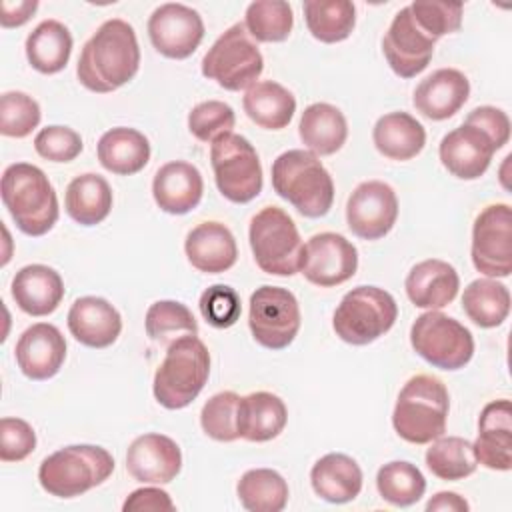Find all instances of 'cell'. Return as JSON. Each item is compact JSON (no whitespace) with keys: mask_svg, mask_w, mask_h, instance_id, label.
Wrapping results in <instances>:
<instances>
[{"mask_svg":"<svg viewBox=\"0 0 512 512\" xmlns=\"http://www.w3.org/2000/svg\"><path fill=\"white\" fill-rule=\"evenodd\" d=\"M140 68V46L134 28L122 18H110L84 44L76 76L84 88L108 94L128 84Z\"/></svg>","mask_w":512,"mask_h":512,"instance_id":"cell-1","label":"cell"},{"mask_svg":"<svg viewBox=\"0 0 512 512\" xmlns=\"http://www.w3.org/2000/svg\"><path fill=\"white\" fill-rule=\"evenodd\" d=\"M0 192L4 208L26 236H44L58 222V196L38 166L28 162L10 164L2 174Z\"/></svg>","mask_w":512,"mask_h":512,"instance_id":"cell-2","label":"cell"},{"mask_svg":"<svg viewBox=\"0 0 512 512\" xmlns=\"http://www.w3.org/2000/svg\"><path fill=\"white\" fill-rule=\"evenodd\" d=\"M272 188L302 216H326L334 202V182L310 150H286L272 162Z\"/></svg>","mask_w":512,"mask_h":512,"instance_id":"cell-3","label":"cell"},{"mask_svg":"<svg viewBox=\"0 0 512 512\" xmlns=\"http://www.w3.org/2000/svg\"><path fill=\"white\" fill-rule=\"evenodd\" d=\"M450 396L446 384L430 374L412 376L400 390L392 426L410 444H430L446 432Z\"/></svg>","mask_w":512,"mask_h":512,"instance_id":"cell-4","label":"cell"},{"mask_svg":"<svg viewBox=\"0 0 512 512\" xmlns=\"http://www.w3.org/2000/svg\"><path fill=\"white\" fill-rule=\"evenodd\" d=\"M210 376V352L198 336H182L166 348L154 374V398L168 410L192 404Z\"/></svg>","mask_w":512,"mask_h":512,"instance_id":"cell-5","label":"cell"},{"mask_svg":"<svg viewBox=\"0 0 512 512\" xmlns=\"http://www.w3.org/2000/svg\"><path fill=\"white\" fill-rule=\"evenodd\" d=\"M114 472L112 454L94 444L64 446L40 462L38 482L56 498L80 496L102 482Z\"/></svg>","mask_w":512,"mask_h":512,"instance_id":"cell-6","label":"cell"},{"mask_svg":"<svg viewBox=\"0 0 512 512\" xmlns=\"http://www.w3.org/2000/svg\"><path fill=\"white\" fill-rule=\"evenodd\" d=\"M248 240L262 272L272 276H294L300 272L304 242L294 220L282 208H262L250 220Z\"/></svg>","mask_w":512,"mask_h":512,"instance_id":"cell-7","label":"cell"},{"mask_svg":"<svg viewBox=\"0 0 512 512\" xmlns=\"http://www.w3.org/2000/svg\"><path fill=\"white\" fill-rule=\"evenodd\" d=\"M396 318L398 306L390 292L378 286H356L336 306L332 328L342 342L366 346L384 336Z\"/></svg>","mask_w":512,"mask_h":512,"instance_id":"cell-8","label":"cell"},{"mask_svg":"<svg viewBox=\"0 0 512 512\" xmlns=\"http://www.w3.org/2000/svg\"><path fill=\"white\" fill-rule=\"evenodd\" d=\"M262 70L264 58L240 22L224 30L202 58V74L230 92L254 86Z\"/></svg>","mask_w":512,"mask_h":512,"instance_id":"cell-9","label":"cell"},{"mask_svg":"<svg viewBox=\"0 0 512 512\" xmlns=\"http://www.w3.org/2000/svg\"><path fill=\"white\" fill-rule=\"evenodd\" d=\"M414 352L440 370H460L474 356L472 332L440 310L420 314L410 328Z\"/></svg>","mask_w":512,"mask_h":512,"instance_id":"cell-10","label":"cell"},{"mask_svg":"<svg viewBox=\"0 0 512 512\" xmlns=\"http://www.w3.org/2000/svg\"><path fill=\"white\" fill-rule=\"evenodd\" d=\"M214 182L220 194L246 204L262 192V164L256 148L240 134H224L210 146Z\"/></svg>","mask_w":512,"mask_h":512,"instance_id":"cell-11","label":"cell"},{"mask_svg":"<svg viewBox=\"0 0 512 512\" xmlns=\"http://www.w3.org/2000/svg\"><path fill=\"white\" fill-rule=\"evenodd\" d=\"M296 296L280 286H260L250 296L248 326L254 340L268 350L288 348L300 330Z\"/></svg>","mask_w":512,"mask_h":512,"instance_id":"cell-12","label":"cell"},{"mask_svg":"<svg viewBox=\"0 0 512 512\" xmlns=\"http://www.w3.org/2000/svg\"><path fill=\"white\" fill-rule=\"evenodd\" d=\"M472 264L490 278L512 274V210L498 202L486 206L472 226Z\"/></svg>","mask_w":512,"mask_h":512,"instance_id":"cell-13","label":"cell"},{"mask_svg":"<svg viewBox=\"0 0 512 512\" xmlns=\"http://www.w3.org/2000/svg\"><path fill=\"white\" fill-rule=\"evenodd\" d=\"M148 38L158 54L184 60L196 52L204 38L202 16L180 2L160 4L148 18Z\"/></svg>","mask_w":512,"mask_h":512,"instance_id":"cell-14","label":"cell"},{"mask_svg":"<svg viewBox=\"0 0 512 512\" xmlns=\"http://www.w3.org/2000/svg\"><path fill=\"white\" fill-rule=\"evenodd\" d=\"M398 198L382 180L360 182L346 202V224L362 240H380L396 224Z\"/></svg>","mask_w":512,"mask_h":512,"instance_id":"cell-15","label":"cell"},{"mask_svg":"<svg viewBox=\"0 0 512 512\" xmlns=\"http://www.w3.org/2000/svg\"><path fill=\"white\" fill-rule=\"evenodd\" d=\"M358 270V250L336 232H320L304 244L300 272L320 288H332L350 280Z\"/></svg>","mask_w":512,"mask_h":512,"instance_id":"cell-16","label":"cell"},{"mask_svg":"<svg viewBox=\"0 0 512 512\" xmlns=\"http://www.w3.org/2000/svg\"><path fill=\"white\" fill-rule=\"evenodd\" d=\"M436 38L426 34L414 20L410 6H404L392 18L388 32L382 38V52L400 78H414L424 72L432 60Z\"/></svg>","mask_w":512,"mask_h":512,"instance_id":"cell-17","label":"cell"},{"mask_svg":"<svg viewBox=\"0 0 512 512\" xmlns=\"http://www.w3.org/2000/svg\"><path fill=\"white\" fill-rule=\"evenodd\" d=\"M126 470L142 484H168L182 470L180 446L166 434H142L128 446Z\"/></svg>","mask_w":512,"mask_h":512,"instance_id":"cell-18","label":"cell"},{"mask_svg":"<svg viewBox=\"0 0 512 512\" xmlns=\"http://www.w3.org/2000/svg\"><path fill=\"white\" fill-rule=\"evenodd\" d=\"M14 356L26 378L48 380L60 372L66 360V340L54 324L36 322L20 334Z\"/></svg>","mask_w":512,"mask_h":512,"instance_id":"cell-19","label":"cell"},{"mask_svg":"<svg viewBox=\"0 0 512 512\" xmlns=\"http://www.w3.org/2000/svg\"><path fill=\"white\" fill-rule=\"evenodd\" d=\"M496 152L494 142L480 128L462 124L450 130L438 146L442 166L460 180L480 178Z\"/></svg>","mask_w":512,"mask_h":512,"instance_id":"cell-20","label":"cell"},{"mask_svg":"<svg viewBox=\"0 0 512 512\" xmlns=\"http://www.w3.org/2000/svg\"><path fill=\"white\" fill-rule=\"evenodd\" d=\"M478 464L488 470L512 468V408L508 398L488 402L478 418V436L472 442Z\"/></svg>","mask_w":512,"mask_h":512,"instance_id":"cell-21","label":"cell"},{"mask_svg":"<svg viewBox=\"0 0 512 512\" xmlns=\"http://www.w3.org/2000/svg\"><path fill=\"white\" fill-rule=\"evenodd\" d=\"M470 82L464 72L456 68H440L420 80L414 90L412 104L428 120L452 118L468 100Z\"/></svg>","mask_w":512,"mask_h":512,"instance_id":"cell-22","label":"cell"},{"mask_svg":"<svg viewBox=\"0 0 512 512\" xmlns=\"http://www.w3.org/2000/svg\"><path fill=\"white\" fill-rule=\"evenodd\" d=\"M68 330L88 348H108L122 332V316L106 298L82 296L68 310Z\"/></svg>","mask_w":512,"mask_h":512,"instance_id":"cell-23","label":"cell"},{"mask_svg":"<svg viewBox=\"0 0 512 512\" xmlns=\"http://www.w3.org/2000/svg\"><path fill=\"white\" fill-rule=\"evenodd\" d=\"M204 192L200 170L184 160H172L158 168L152 180V196L166 214H188L194 210Z\"/></svg>","mask_w":512,"mask_h":512,"instance_id":"cell-24","label":"cell"},{"mask_svg":"<svg viewBox=\"0 0 512 512\" xmlns=\"http://www.w3.org/2000/svg\"><path fill=\"white\" fill-rule=\"evenodd\" d=\"M404 288L416 308L440 310L456 298L460 276L446 260L428 258L410 268Z\"/></svg>","mask_w":512,"mask_h":512,"instance_id":"cell-25","label":"cell"},{"mask_svg":"<svg viewBox=\"0 0 512 512\" xmlns=\"http://www.w3.org/2000/svg\"><path fill=\"white\" fill-rule=\"evenodd\" d=\"M188 262L204 274L230 270L238 258L236 238L222 222H202L194 226L184 242Z\"/></svg>","mask_w":512,"mask_h":512,"instance_id":"cell-26","label":"cell"},{"mask_svg":"<svg viewBox=\"0 0 512 512\" xmlns=\"http://www.w3.org/2000/svg\"><path fill=\"white\" fill-rule=\"evenodd\" d=\"M12 298L28 316L52 314L64 298L62 276L46 264H28L12 278Z\"/></svg>","mask_w":512,"mask_h":512,"instance_id":"cell-27","label":"cell"},{"mask_svg":"<svg viewBox=\"0 0 512 512\" xmlns=\"http://www.w3.org/2000/svg\"><path fill=\"white\" fill-rule=\"evenodd\" d=\"M310 484L316 496L322 500L330 504H344L360 494L362 470L348 454L330 452L312 466Z\"/></svg>","mask_w":512,"mask_h":512,"instance_id":"cell-28","label":"cell"},{"mask_svg":"<svg viewBox=\"0 0 512 512\" xmlns=\"http://www.w3.org/2000/svg\"><path fill=\"white\" fill-rule=\"evenodd\" d=\"M288 420L286 404L272 392H250L240 396L238 434L248 442H268L284 430Z\"/></svg>","mask_w":512,"mask_h":512,"instance_id":"cell-29","label":"cell"},{"mask_svg":"<svg viewBox=\"0 0 512 512\" xmlns=\"http://www.w3.org/2000/svg\"><path fill=\"white\" fill-rule=\"evenodd\" d=\"M102 168L118 176H132L144 170L150 160V142L136 130L126 126H116L104 132L96 148Z\"/></svg>","mask_w":512,"mask_h":512,"instance_id":"cell-30","label":"cell"},{"mask_svg":"<svg viewBox=\"0 0 512 512\" xmlns=\"http://www.w3.org/2000/svg\"><path fill=\"white\" fill-rule=\"evenodd\" d=\"M372 140L384 158L404 162L422 152L426 144V130L408 112H388L376 120Z\"/></svg>","mask_w":512,"mask_h":512,"instance_id":"cell-31","label":"cell"},{"mask_svg":"<svg viewBox=\"0 0 512 512\" xmlns=\"http://www.w3.org/2000/svg\"><path fill=\"white\" fill-rule=\"evenodd\" d=\"M302 144L316 156L338 152L348 138V122L344 114L326 102H314L304 108L298 124Z\"/></svg>","mask_w":512,"mask_h":512,"instance_id":"cell-32","label":"cell"},{"mask_svg":"<svg viewBox=\"0 0 512 512\" xmlns=\"http://www.w3.org/2000/svg\"><path fill=\"white\" fill-rule=\"evenodd\" d=\"M246 116L260 128L282 130L296 112L294 94L274 80H262L250 86L242 98Z\"/></svg>","mask_w":512,"mask_h":512,"instance_id":"cell-33","label":"cell"},{"mask_svg":"<svg viewBox=\"0 0 512 512\" xmlns=\"http://www.w3.org/2000/svg\"><path fill=\"white\" fill-rule=\"evenodd\" d=\"M112 188L100 174L86 172L66 188L64 206L68 216L80 226H96L108 218L112 210Z\"/></svg>","mask_w":512,"mask_h":512,"instance_id":"cell-34","label":"cell"},{"mask_svg":"<svg viewBox=\"0 0 512 512\" xmlns=\"http://www.w3.org/2000/svg\"><path fill=\"white\" fill-rule=\"evenodd\" d=\"M72 34L58 20L40 22L26 38V58L40 74H56L66 68L72 54Z\"/></svg>","mask_w":512,"mask_h":512,"instance_id":"cell-35","label":"cell"},{"mask_svg":"<svg viewBox=\"0 0 512 512\" xmlns=\"http://www.w3.org/2000/svg\"><path fill=\"white\" fill-rule=\"evenodd\" d=\"M462 308L476 326L496 328L510 314V290L494 278H476L464 288Z\"/></svg>","mask_w":512,"mask_h":512,"instance_id":"cell-36","label":"cell"},{"mask_svg":"<svg viewBox=\"0 0 512 512\" xmlns=\"http://www.w3.org/2000/svg\"><path fill=\"white\" fill-rule=\"evenodd\" d=\"M302 10L308 32L324 44L346 40L356 24V8L350 0H306Z\"/></svg>","mask_w":512,"mask_h":512,"instance_id":"cell-37","label":"cell"},{"mask_svg":"<svg viewBox=\"0 0 512 512\" xmlns=\"http://www.w3.org/2000/svg\"><path fill=\"white\" fill-rule=\"evenodd\" d=\"M236 494L250 512H280L288 504V484L272 468L246 470L236 484Z\"/></svg>","mask_w":512,"mask_h":512,"instance_id":"cell-38","label":"cell"},{"mask_svg":"<svg viewBox=\"0 0 512 512\" xmlns=\"http://www.w3.org/2000/svg\"><path fill=\"white\" fill-rule=\"evenodd\" d=\"M426 466L436 478L456 482L474 474L478 460L470 440L442 434L430 442V448L426 450Z\"/></svg>","mask_w":512,"mask_h":512,"instance_id":"cell-39","label":"cell"},{"mask_svg":"<svg viewBox=\"0 0 512 512\" xmlns=\"http://www.w3.org/2000/svg\"><path fill=\"white\" fill-rule=\"evenodd\" d=\"M144 328L154 344L166 348L182 336L198 334V324L190 308L176 300H158L150 304L146 310Z\"/></svg>","mask_w":512,"mask_h":512,"instance_id":"cell-40","label":"cell"},{"mask_svg":"<svg viewBox=\"0 0 512 512\" xmlns=\"http://www.w3.org/2000/svg\"><path fill=\"white\" fill-rule=\"evenodd\" d=\"M376 488L386 502L406 508L416 504L424 496L426 478L412 462L394 460L378 470Z\"/></svg>","mask_w":512,"mask_h":512,"instance_id":"cell-41","label":"cell"},{"mask_svg":"<svg viewBox=\"0 0 512 512\" xmlns=\"http://www.w3.org/2000/svg\"><path fill=\"white\" fill-rule=\"evenodd\" d=\"M292 26L294 14L284 0H256L244 14V28L256 42H284Z\"/></svg>","mask_w":512,"mask_h":512,"instance_id":"cell-42","label":"cell"},{"mask_svg":"<svg viewBox=\"0 0 512 512\" xmlns=\"http://www.w3.org/2000/svg\"><path fill=\"white\" fill-rule=\"evenodd\" d=\"M238 406L240 394L232 390H224L208 398L200 412V426L204 434L218 442L238 440Z\"/></svg>","mask_w":512,"mask_h":512,"instance_id":"cell-43","label":"cell"},{"mask_svg":"<svg viewBox=\"0 0 512 512\" xmlns=\"http://www.w3.org/2000/svg\"><path fill=\"white\" fill-rule=\"evenodd\" d=\"M42 112L38 102L20 90L0 96V134L8 138H26L38 124Z\"/></svg>","mask_w":512,"mask_h":512,"instance_id":"cell-44","label":"cell"},{"mask_svg":"<svg viewBox=\"0 0 512 512\" xmlns=\"http://www.w3.org/2000/svg\"><path fill=\"white\" fill-rule=\"evenodd\" d=\"M236 124L232 106L220 100H206L196 104L188 114V130L200 142H214L224 134H230Z\"/></svg>","mask_w":512,"mask_h":512,"instance_id":"cell-45","label":"cell"},{"mask_svg":"<svg viewBox=\"0 0 512 512\" xmlns=\"http://www.w3.org/2000/svg\"><path fill=\"white\" fill-rule=\"evenodd\" d=\"M408 6L416 24L436 40L462 26L464 6L458 2H412Z\"/></svg>","mask_w":512,"mask_h":512,"instance_id":"cell-46","label":"cell"},{"mask_svg":"<svg viewBox=\"0 0 512 512\" xmlns=\"http://www.w3.org/2000/svg\"><path fill=\"white\" fill-rule=\"evenodd\" d=\"M198 306H200L204 320L210 326L220 328V330L234 326L242 312L238 292L226 284H214V286L206 288L200 296Z\"/></svg>","mask_w":512,"mask_h":512,"instance_id":"cell-47","label":"cell"},{"mask_svg":"<svg viewBox=\"0 0 512 512\" xmlns=\"http://www.w3.org/2000/svg\"><path fill=\"white\" fill-rule=\"evenodd\" d=\"M82 148L80 134L70 126H46L34 138V150L50 162H72L80 156Z\"/></svg>","mask_w":512,"mask_h":512,"instance_id":"cell-48","label":"cell"},{"mask_svg":"<svg viewBox=\"0 0 512 512\" xmlns=\"http://www.w3.org/2000/svg\"><path fill=\"white\" fill-rule=\"evenodd\" d=\"M36 448V432L22 418L4 416L0 420V460L20 462Z\"/></svg>","mask_w":512,"mask_h":512,"instance_id":"cell-49","label":"cell"},{"mask_svg":"<svg viewBox=\"0 0 512 512\" xmlns=\"http://www.w3.org/2000/svg\"><path fill=\"white\" fill-rule=\"evenodd\" d=\"M464 124L476 126L484 134H488V138L494 142L496 150H500L510 140V118L504 110H500L496 106H478V108H474L466 116Z\"/></svg>","mask_w":512,"mask_h":512,"instance_id":"cell-50","label":"cell"},{"mask_svg":"<svg viewBox=\"0 0 512 512\" xmlns=\"http://www.w3.org/2000/svg\"><path fill=\"white\" fill-rule=\"evenodd\" d=\"M176 506L170 498V494L156 486H144L128 494V498L122 504L124 512H172Z\"/></svg>","mask_w":512,"mask_h":512,"instance_id":"cell-51","label":"cell"},{"mask_svg":"<svg viewBox=\"0 0 512 512\" xmlns=\"http://www.w3.org/2000/svg\"><path fill=\"white\" fill-rule=\"evenodd\" d=\"M36 10H38L36 0H18V2L4 0L0 24H2V28H18V26L26 24Z\"/></svg>","mask_w":512,"mask_h":512,"instance_id":"cell-52","label":"cell"},{"mask_svg":"<svg viewBox=\"0 0 512 512\" xmlns=\"http://www.w3.org/2000/svg\"><path fill=\"white\" fill-rule=\"evenodd\" d=\"M468 508V502L456 492H438L426 504V512H466Z\"/></svg>","mask_w":512,"mask_h":512,"instance_id":"cell-53","label":"cell"}]
</instances>
